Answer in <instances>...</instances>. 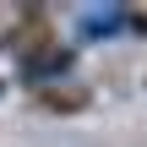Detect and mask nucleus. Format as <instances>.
Returning <instances> with one entry per match:
<instances>
[{"label":"nucleus","mask_w":147,"mask_h":147,"mask_svg":"<svg viewBox=\"0 0 147 147\" xmlns=\"http://www.w3.org/2000/svg\"><path fill=\"white\" fill-rule=\"evenodd\" d=\"M38 104H44V109H82L87 93H55V87H49V93H38Z\"/></svg>","instance_id":"2"},{"label":"nucleus","mask_w":147,"mask_h":147,"mask_svg":"<svg viewBox=\"0 0 147 147\" xmlns=\"http://www.w3.org/2000/svg\"><path fill=\"white\" fill-rule=\"evenodd\" d=\"M16 38H22L27 49H44V44L55 38L49 11H44V5H22V11H16ZM16 38H11V44H16Z\"/></svg>","instance_id":"1"}]
</instances>
